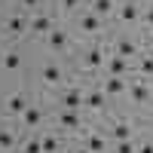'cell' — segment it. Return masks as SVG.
<instances>
[{"instance_id": "obj_1", "label": "cell", "mask_w": 153, "mask_h": 153, "mask_svg": "<svg viewBox=\"0 0 153 153\" xmlns=\"http://www.w3.org/2000/svg\"><path fill=\"white\" fill-rule=\"evenodd\" d=\"M126 95H129L132 104H147V101L153 98V86H147V80H132Z\"/></svg>"}, {"instance_id": "obj_2", "label": "cell", "mask_w": 153, "mask_h": 153, "mask_svg": "<svg viewBox=\"0 0 153 153\" xmlns=\"http://www.w3.org/2000/svg\"><path fill=\"white\" fill-rule=\"evenodd\" d=\"M58 104H61V110H83L86 107V92L83 89H65Z\"/></svg>"}, {"instance_id": "obj_3", "label": "cell", "mask_w": 153, "mask_h": 153, "mask_svg": "<svg viewBox=\"0 0 153 153\" xmlns=\"http://www.w3.org/2000/svg\"><path fill=\"white\" fill-rule=\"evenodd\" d=\"M101 92L107 98H120V95L129 92V80H126V76H107V80L101 83Z\"/></svg>"}, {"instance_id": "obj_4", "label": "cell", "mask_w": 153, "mask_h": 153, "mask_svg": "<svg viewBox=\"0 0 153 153\" xmlns=\"http://www.w3.org/2000/svg\"><path fill=\"white\" fill-rule=\"evenodd\" d=\"M135 138V126L129 123V120H117L110 126V141L113 144H120V141H132Z\"/></svg>"}, {"instance_id": "obj_5", "label": "cell", "mask_w": 153, "mask_h": 153, "mask_svg": "<svg viewBox=\"0 0 153 153\" xmlns=\"http://www.w3.org/2000/svg\"><path fill=\"white\" fill-rule=\"evenodd\" d=\"M107 55H110V52H104L101 46H92V49L86 52V58H83V68H86V71H101V68L107 65Z\"/></svg>"}, {"instance_id": "obj_6", "label": "cell", "mask_w": 153, "mask_h": 153, "mask_svg": "<svg viewBox=\"0 0 153 153\" xmlns=\"http://www.w3.org/2000/svg\"><path fill=\"white\" fill-rule=\"evenodd\" d=\"M110 52H113V55H120V58H126V61H132V58L141 55V52H138V43H135V40H129V37H120V40L113 43Z\"/></svg>"}, {"instance_id": "obj_7", "label": "cell", "mask_w": 153, "mask_h": 153, "mask_svg": "<svg viewBox=\"0 0 153 153\" xmlns=\"http://www.w3.org/2000/svg\"><path fill=\"white\" fill-rule=\"evenodd\" d=\"M83 147L89 150V153H107V147H110V141L101 132H86V138H83Z\"/></svg>"}, {"instance_id": "obj_8", "label": "cell", "mask_w": 153, "mask_h": 153, "mask_svg": "<svg viewBox=\"0 0 153 153\" xmlns=\"http://www.w3.org/2000/svg\"><path fill=\"white\" fill-rule=\"evenodd\" d=\"M141 6H135V0H129V3H123L120 9H117V16H120V22L123 25H135V22H141Z\"/></svg>"}, {"instance_id": "obj_9", "label": "cell", "mask_w": 153, "mask_h": 153, "mask_svg": "<svg viewBox=\"0 0 153 153\" xmlns=\"http://www.w3.org/2000/svg\"><path fill=\"white\" fill-rule=\"evenodd\" d=\"M107 76H126V74H129V61H126V58H120V55H107Z\"/></svg>"}, {"instance_id": "obj_10", "label": "cell", "mask_w": 153, "mask_h": 153, "mask_svg": "<svg viewBox=\"0 0 153 153\" xmlns=\"http://www.w3.org/2000/svg\"><path fill=\"white\" fill-rule=\"evenodd\" d=\"M107 101H110V98L101 92V89H89V92H86V107H89V110H104Z\"/></svg>"}, {"instance_id": "obj_11", "label": "cell", "mask_w": 153, "mask_h": 153, "mask_svg": "<svg viewBox=\"0 0 153 153\" xmlns=\"http://www.w3.org/2000/svg\"><path fill=\"white\" fill-rule=\"evenodd\" d=\"M101 25H104V19H98V16H95L92 9L80 16V28H83L86 34H98V31H101Z\"/></svg>"}, {"instance_id": "obj_12", "label": "cell", "mask_w": 153, "mask_h": 153, "mask_svg": "<svg viewBox=\"0 0 153 153\" xmlns=\"http://www.w3.org/2000/svg\"><path fill=\"white\" fill-rule=\"evenodd\" d=\"M58 126H61V129H80V126H83L80 110H58Z\"/></svg>"}, {"instance_id": "obj_13", "label": "cell", "mask_w": 153, "mask_h": 153, "mask_svg": "<svg viewBox=\"0 0 153 153\" xmlns=\"http://www.w3.org/2000/svg\"><path fill=\"white\" fill-rule=\"evenodd\" d=\"M92 12L98 19H107L117 12V0H92Z\"/></svg>"}, {"instance_id": "obj_14", "label": "cell", "mask_w": 153, "mask_h": 153, "mask_svg": "<svg viewBox=\"0 0 153 153\" xmlns=\"http://www.w3.org/2000/svg\"><path fill=\"white\" fill-rule=\"evenodd\" d=\"M40 80H43V83H49V86H55V83L65 80V74H61V68H58V65H46V68L40 71Z\"/></svg>"}, {"instance_id": "obj_15", "label": "cell", "mask_w": 153, "mask_h": 153, "mask_svg": "<svg viewBox=\"0 0 153 153\" xmlns=\"http://www.w3.org/2000/svg\"><path fill=\"white\" fill-rule=\"evenodd\" d=\"M40 120H43V113H40V107H37V104H31L28 110L22 113V126H25V129H34V126H40Z\"/></svg>"}, {"instance_id": "obj_16", "label": "cell", "mask_w": 153, "mask_h": 153, "mask_svg": "<svg viewBox=\"0 0 153 153\" xmlns=\"http://www.w3.org/2000/svg\"><path fill=\"white\" fill-rule=\"evenodd\" d=\"M135 71L141 74V76H153V52L138 55V58H135Z\"/></svg>"}, {"instance_id": "obj_17", "label": "cell", "mask_w": 153, "mask_h": 153, "mask_svg": "<svg viewBox=\"0 0 153 153\" xmlns=\"http://www.w3.org/2000/svg\"><path fill=\"white\" fill-rule=\"evenodd\" d=\"M49 46H52L55 52H61V49L68 46V34L61 31V28H52V31H49Z\"/></svg>"}, {"instance_id": "obj_18", "label": "cell", "mask_w": 153, "mask_h": 153, "mask_svg": "<svg viewBox=\"0 0 153 153\" xmlns=\"http://www.w3.org/2000/svg\"><path fill=\"white\" fill-rule=\"evenodd\" d=\"M28 107H31V104H28V98H25V95H12V98L6 101V110H9V113H19V117H22Z\"/></svg>"}, {"instance_id": "obj_19", "label": "cell", "mask_w": 153, "mask_h": 153, "mask_svg": "<svg viewBox=\"0 0 153 153\" xmlns=\"http://www.w3.org/2000/svg\"><path fill=\"white\" fill-rule=\"evenodd\" d=\"M31 31H37V34H49V31H52V19H49V16H34Z\"/></svg>"}, {"instance_id": "obj_20", "label": "cell", "mask_w": 153, "mask_h": 153, "mask_svg": "<svg viewBox=\"0 0 153 153\" xmlns=\"http://www.w3.org/2000/svg\"><path fill=\"white\" fill-rule=\"evenodd\" d=\"M12 144H16V135H12V129H0V150H9Z\"/></svg>"}, {"instance_id": "obj_21", "label": "cell", "mask_w": 153, "mask_h": 153, "mask_svg": "<svg viewBox=\"0 0 153 153\" xmlns=\"http://www.w3.org/2000/svg\"><path fill=\"white\" fill-rule=\"evenodd\" d=\"M113 153H138L135 138H132V141H120V144H113Z\"/></svg>"}, {"instance_id": "obj_22", "label": "cell", "mask_w": 153, "mask_h": 153, "mask_svg": "<svg viewBox=\"0 0 153 153\" xmlns=\"http://www.w3.org/2000/svg\"><path fill=\"white\" fill-rule=\"evenodd\" d=\"M3 68H6V71H19V68H22V55H16V52H9V55L3 58Z\"/></svg>"}, {"instance_id": "obj_23", "label": "cell", "mask_w": 153, "mask_h": 153, "mask_svg": "<svg viewBox=\"0 0 153 153\" xmlns=\"http://www.w3.org/2000/svg\"><path fill=\"white\" fill-rule=\"evenodd\" d=\"M40 141H43V153H58V138L46 135V138H40Z\"/></svg>"}, {"instance_id": "obj_24", "label": "cell", "mask_w": 153, "mask_h": 153, "mask_svg": "<svg viewBox=\"0 0 153 153\" xmlns=\"http://www.w3.org/2000/svg\"><path fill=\"white\" fill-rule=\"evenodd\" d=\"M6 28H9V31H12V34H22V31H25V22H22V19H19V16H12V19H9V22H6Z\"/></svg>"}, {"instance_id": "obj_25", "label": "cell", "mask_w": 153, "mask_h": 153, "mask_svg": "<svg viewBox=\"0 0 153 153\" xmlns=\"http://www.w3.org/2000/svg\"><path fill=\"white\" fill-rule=\"evenodd\" d=\"M25 153H43V141L40 138H31V141L25 144Z\"/></svg>"}, {"instance_id": "obj_26", "label": "cell", "mask_w": 153, "mask_h": 153, "mask_svg": "<svg viewBox=\"0 0 153 153\" xmlns=\"http://www.w3.org/2000/svg\"><path fill=\"white\" fill-rule=\"evenodd\" d=\"M141 22H144L147 28L153 31V3H150V6H144V12H141Z\"/></svg>"}, {"instance_id": "obj_27", "label": "cell", "mask_w": 153, "mask_h": 153, "mask_svg": "<svg viewBox=\"0 0 153 153\" xmlns=\"http://www.w3.org/2000/svg\"><path fill=\"white\" fill-rule=\"evenodd\" d=\"M58 3H61V9H68V12H71V9H76V6H80L83 0H58Z\"/></svg>"}, {"instance_id": "obj_28", "label": "cell", "mask_w": 153, "mask_h": 153, "mask_svg": "<svg viewBox=\"0 0 153 153\" xmlns=\"http://www.w3.org/2000/svg\"><path fill=\"white\" fill-rule=\"evenodd\" d=\"M138 153H153V141H144V144H138Z\"/></svg>"}, {"instance_id": "obj_29", "label": "cell", "mask_w": 153, "mask_h": 153, "mask_svg": "<svg viewBox=\"0 0 153 153\" xmlns=\"http://www.w3.org/2000/svg\"><path fill=\"white\" fill-rule=\"evenodd\" d=\"M147 46H150V52H153V31L147 34Z\"/></svg>"}, {"instance_id": "obj_30", "label": "cell", "mask_w": 153, "mask_h": 153, "mask_svg": "<svg viewBox=\"0 0 153 153\" xmlns=\"http://www.w3.org/2000/svg\"><path fill=\"white\" fill-rule=\"evenodd\" d=\"M22 3H25V6H37V3H40V0H22Z\"/></svg>"}, {"instance_id": "obj_31", "label": "cell", "mask_w": 153, "mask_h": 153, "mask_svg": "<svg viewBox=\"0 0 153 153\" xmlns=\"http://www.w3.org/2000/svg\"><path fill=\"white\" fill-rule=\"evenodd\" d=\"M74 153H89V150H86V147H76V150H74Z\"/></svg>"}, {"instance_id": "obj_32", "label": "cell", "mask_w": 153, "mask_h": 153, "mask_svg": "<svg viewBox=\"0 0 153 153\" xmlns=\"http://www.w3.org/2000/svg\"><path fill=\"white\" fill-rule=\"evenodd\" d=\"M150 3H153V0H150Z\"/></svg>"}]
</instances>
